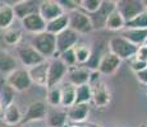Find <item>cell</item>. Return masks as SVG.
<instances>
[{"label":"cell","instance_id":"1","mask_svg":"<svg viewBox=\"0 0 147 127\" xmlns=\"http://www.w3.org/2000/svg\"><path fill=\"white\" fill-rule=\"evenodd\" d=\"M31 45L46 60L49 57H59V53L56 52V37L51 33L46 32V31L42 33H38V35H35Z\"/></svg>","mask_w":147,"mask_h":127},{"label":"cell","instance_id":"2","mask_svg":"<svg viewBox=\"0 0 147 127\" xmlns=\"http://www.w3.org/2000/svg\"><path fill=\"white\" fill-rule=\"evenodd\" d=\"M107 49H109V52L114 53L117 57H119L123 61V60H132L136 56L138 47L134 46L133 43H131L129 41H127L121 36H115V37H111L109 39Z\"/></svg>","mask_w":147,"mask_h":127},{"label":"cell","instance_id":"3","mask_svg":"<svg viewBox=\"0 0 147 127\" xmlns=\"http://www.w3.org/2000/svg\"><path fill=\"white\" fill-rule=\"evenodd\" d=\"M69 19V29L74 31L77 35H87L94 31L90 15L82 10H74V12L67 13Z\"/></svg>","mask_w":147,"mask_h":127},{"label":"cell","instance_id":"4","mask_svg":"<svg viewBox=\"0 0 147 127\" xmlns=\"http://www.w3.org/2000/svg\"><path fill=\"white\" fill-rule=\"evenodd\" d=\"M5 84L18 93L30 89V86L32 85L27 69H18V67L5 76Z\"/></svg>","mask_w":147,"mask_h":127},{"label":"cell","instance_id":"5","mask_svg":"<svg viewBox=\"0 0 147 127\" xmlns=\"http://www.w3.org/2000/svg\"><path fill=\"white\" fill-rule=\"evenodd\" d=\"M17 56H18L19 61L22 63L23 66H26L27 69L44 63L46 59H44L40 53L37 52L31 43H23L17 46Z\"/></svg>","mask_w":147,"mask_h":127},{"label":"cell","instance_id":"6","mask_svg":"<svg viewBox=\"0 0 147 127\" xmlns=\"http://www.w3.org/2000/svg\"><path fill=\"white\" fill-rule=\"evenodd\" d=\"M117 10L123 17L124 22H129L138 14L145 12V5L141 0H120L117 1Z\"/></svg>","mask_w":147,"mask_h":127},{"label":"cell","instance_id":"7","mask_svg":"<svg viewBox=\"0 0 147 127\" xmlns=\"http://www.w3.org/2000/svg\"><path fill=\"white\" fill-rule=\"evenodd\" d=\"M115 9H117V1H113V0H102L101 7L98 8L97 12L90 15L94 31L101 29V28L105 27V22H106L107 17L114 12Z\"/></svg>","mask_w":147,"mask_h":127},{"label":"cell","instance_id":"8","mask_svg":"<svg viewBox=\"0 0 147 127\" xmlns=\"http://www.w3.org/2000/svg\"><path fill=\"white\" fill-rule=\"evenodd\" d=\"M92 92V102L98 108H105L111 102V93L107 86V84L104 80H98L91 85Z\"/></svg>","mask_w":147,"mask_h":127},{"label":"cell","instance_id":"9","mask_svg":"<svg viewBox=\"0 0 147 127\" xmlns=\"http://www.w3.org/2000/svg\"><path fill=\"white\" fill-rule=\"evenodd\" d=\"M68 67L59 59H54L49 63V72H47V89L60 85L63 79L67 76Z\"/></svg>","mask_w":147,"mask_h":127},{"label":"cell","instance_id":"10","mask_svg":"<svg viewBox=\"0 0 147 127\" xmlns=\"http://www.w3.org/2000/svg\"><path fill=\"white\" fill-rule=\"evenodd\" d=\"M37 13L41 15V18L45 22H51L54 19H56L58 17L63 15L64 10L61 9V7L59 5L58 0H46V1H41L38 4V10Z\"/></svg>","mask_w":147,"mask_h":127},{"label":"cell","instance_id":"11","mask_svg":"<svg viewBox=\"0 0 147 127\" xmlns=\"http://www.w3.org/2000/svg\"><path fill=\"white\" fill-rule=\"evenodd\" d=\"M121 60L119 57L114 55V53L106 51L102 55L100 63L97 66V71L100 72V75H105V76H111L118 71V69L120 67Z\"/></svg>","mask_w":147,"mask_h":127},{"label":"cell","instance_id":"12","mask_svg":"<svg viewBox=\"0 0 147 127\" xmlns=\"http://www.w3.org/2000/svg\"><path fill=\"white\" fill-rule=\"evenodd\" d=\"M47 104L45 102L36 100L28 106L26 113L23 114L22 122L23 123H30V122H36V121H42L46 118L47 114Z\"/></svg>","mask_w":147,"mask_h":127},{"label":"cell","instance_id":"13","mask_svg":"<svg viewBox=\"0 0 147 127\" xmlns=\"http://www.w3.org/2000/svg\"><path fill=\"white\" fill-rule=\"evenodd\" d=\"M49 63L50 61L45 60L44 63L35 65V66L27 69L28 76L31 79V83L36 84L42 88H47V72H49Z\"/></svg>","mask_w":147,"mask_h":127},{"label":"cell","instance_id":"14","mask_svg":"<svg viewBox=\"0 0 147 127\" xmlns=\"http://www.w3.org/2000/svg\"><path fill=\"white\" fill-rule=\"evenodd\" d=\"M56 37V52L61 53L67 50H70L80 42V35L72 29H65L64 32L59 33L55 36Z\"/></svg>","mask_w":147,"mask_h":127},{"label":"cell","instance_id":"15","mask_svg":"<svg viewBox=\"0 0 147 127\" xmlns=\"http://www.w3.org/2000/svg\"><path fill=\"white\" fill-rule=\"evenodd\" d=\"M21 22H22L23 29L27 31L28 33H32L33 36L46 31V22L41 18V15L38 13L31 14V15L26 17L24 19H22Z\"/></svg>","mask_w":147,"mask_h":127},{"label":"cell","instance_id":"16","mask_svg":"<svg viewBox=\"0 0 147 127\" xmlns=\"http://www.w3.org/2000/svg\"><path fill=\"white\" fill-rule=\"evenodd\" d=\"M68 83L73 86H81L84 84H88L90 81V70L87 67L74 66L72 69H68Z\"/></svg>","mask_w":147,"mask_h":127},{"label":"cell","instance_id":"17","mask_svg":"<svg viewBox=\"0 0 147 127\" xmlns=\"http://www.w3.org/2000/svg\"><path fill=\"white\" fill-rule=\"evenodd\" d=\"M38 4L40 3L32 1V0H21V1H17L13 5L14 17L18 18L19 21H22V19H24L26 17L31 15V14L37 13Z\"/></svg>","mask_w":147,"mask_h":127},{"label":"cell","instance_id":"18","mask_svg":"<svg viewBox=\"0 0 147 127\" xmlns=\"http://www.w3.org/2000/svg\"><path fill=\"white\" fill-rule=\"evenodd\" d=\"M45 121L47 127H67V111L63 108H53L51 111H47Z\"/></svg>","mask_w":147,"mask_h":127},{"label":"cell","instance_id":"19","mask_svg":"<svg viewBox=\"0 0 147 127\" xmlns=\"http://www.w3.org/2000/svg\"><path fill=\"white\" fill-rule=\"evenodd\" d=\"M22 118H23V114H22L18 104L12 103V104H9L8 107H5L1 120L7 126L16 127L17 125H19V123L22 122Z\"/></svg>","mask_w":147,"mask_h":127},{"label":"cell","instance_id":"20","mask_svg":"<svg viewBox=\"0 0 147 127\" xmlns=\"http://www.w3.org/2000/svg\"><path fill=\"white\" fill-rule=\"evenodd\" d=\"M67 111V117L72 122H84L88 118L90 114V104H74L70 108L65 109Z\"/></svg>","mask_w":147,"mask_h":127},{"label":"cell","instance_id":"21","mask_svg":"<svg viewBox=\"0 0 147 127\" xmlns=\"http://www.w3.org/2000/svg\"><path fill=\"white\" fill-rule=\"evenodd\" d=\"M61 90V104L60 108L63 109H68L72 106H74L76 103V86H73L72 84L64 83L63 85L60 86Z\"/></svg>","mask_w":147,"mask_h":127},{"label":"cell","instance_id":"22","mask_svg":"<svg viewBox=\"0 0 147 127\" xmlns=\"http://www.w3.org/2000/svg\"><path fill=\"white\" fill-rule=\"evenodd\" d=\"M69 28V19H68V14H63V15L58 17L56 19H54L51 22L46 23V32L51 33V35L56 36L59 33L64 32L65 29Z\"/></svg>","mask_w":147,"mask_h":127},{"label":"cell","instance_id":"23","mask_svg":"<svg viewBox=\"0 0 147 127\" xmlns=\"http://www.w3.org/2000/svg\"><path fill=\"white\" fill-rule=\"evenodd\" d=\"M121 37H124L127 41L133 43L134 46H142L147 39V29H124Z\"/></svg>","mask_w":147,"mask_h":127},{"label":"cell","instance_id":"24","mask_svg":"<svg viewBox=\"0 0 147 127\" xmlns=\"http://www.w3.org/2000/svg\"><path fill=\"white\" fill-rule=\"evenodd\" d=\"M17 69L16 57L5 50H0V72L1 74H9Z\"/></svg>","mask_w":147,"mask_h":127},{"label":"cell","instance_id":"25","mask_svg":"<svg viewBox=\"0 0 147 127\" xmlns=\"http://www.w3.org/2000/svg\"><path fill=\"white\" fill-rule=\"evenodd\" d=\"M14 19H16V17H14L13 7L8 5L7 3L0 5V29L5 31L8 28H10Z\"/></svg>","mask_w":147,"mask_h":127},{"label":"cell","instance_id":"26","mask_svg":"<svg viewBox=\"0 0 147 127\" xmlns=\"http://www.w3.org/2000/svg\"><path fill=\"white\" fill-rule=\"evenodd\" d=\"M125 27V22H124L123 17L120 15V13L117 9L114 10L109 17H107L106 22H105V27L107 31H111V32H117V31H121Z\"/></svg>","mask_w":147,"mask_h":127},{"label":"cell","instance_id":"27","mask_svg":"<svg viewBox=\"0 0 147 127\" xmlns=\"http://www.w3.org/2000/svg\"><path fill=\"white\" fill-rule=\"evenodd\" d=\"M73 51H74L77 64L86 65L87 61H88L90 57H91L92 47L88 46V45H86V43H77L74 47H73Z\"/></svg>","mask_w":147,"mask_h":127},{"label":"cell","instance_id":"28","mask_svg":"<svg viewBox=\"0 0 147 127\" xmlns=\"http://www.w3.org/2000/svg\"><path fill=\"white\" fill-rule=\"evenodd\" d=\"M92 99V92L90 84L76 88V103L74 104H90Z\"/></svg>","mask_w":147,"mask_h":127},{"label":"cell","instance_id":"29","mask_svg":"<svg viewBox=\"0 0 147 127\" xmlns=\"http://www.w3.org/2000/svg\"><path fill=\"white\" fill-rule=\"evenodd\" d=\"M46 104L50 107H53V108H60V104H61L60 85H56V86H53V88L47 89Z\"/></svg>","mask_w":147,"mask_h":127},{"label":"cell","instance_id":"30","mask_svg":"<svg viewBox=\"0 0 147 127\" xmlns=\"http://www.w3.org/2000/svg\"><path fill=\"white\" fill-rule=\"evenodd\" d=\"M3 39L7 45L9 46H18L19 42L22 39V32L17 28H8V29L4 31L3 33Z\"/></svg>","mask_w":147,"mask_h":127},{"label":"cell","instance_id":"31","mask_svg":"<svg viewBox=\"0 0 147 127\" xmlns=\"http://www.w3.org/2000/svg\"><path fill=\"white\" fill-rule=\"evenodd\" d=\"M127 29H147V12H142L138 14L137 17H134L132 21L127 22L125 27Z\"/></svg>","mask_w":147,"mask_h":127},{"label":"cell","instance_id":"32","mask_svg":"<svg viewBox=\"0 0 147 127\" xmlns=\"http://www.w3.org/2000/svg\"><path fill=\"white\" fill-rule=\"evenodd\" d=\"M101 3H102V0H81L80 8L82 9V12L91 15L98 10V8L101 7Z\"/></svg>","mask_w":147,"mask_h":127},{"label":"cell","instance_id":"33","mask_svg":"<svg viewBox=\"0 0 147 127\" xmlns=\"http://www.w3.org/2000/svg\"><path fill=\"white\" fill-rule=\"evenodd\" d=\"M59 60L61 61L68 69H72V67L77 66V60H76V55H74V51L73 49L70 50H67L64 51V52L59 53Z\"/></svg>","mask_w":147,"mask_h":127},{"label":"cell","instance_id":"34","mask_svg":"<svg viewBox=\"0 0 147 127\" xmlns=\"http://www.w3.org/2000/svg\"><path fill=\"white\" fill-rule=\"evenodd\" d=\"M14 94H16V92L12 88H9L7 84L3 85L1 92H0V102L3 103V106L8 107L9 104L14 103Z\"/></svg>","mask_w":147,"mask_h":127},{"label":"cell","instance_id":"35","mask_svg":"<svg viewBox=\"0 0 147 127\" xmlns=\"http://www.w3.org/2000/svg\"><path fill=\"white\" fill-rule=\"evenodd\" d=\"M58 3L61 7V9L64 10V13H70L80 9V1H77V0H58Z\"/></svg>","mask_w":147,"mask_h":127},{"label":"cell","instance_id":"36","mask_svg":"<svg viewBox=\"0 0 147 127\" xmlns=\"http://www.w3.org/2000/svg\"><path fill=\"white\" fill-rule=\"evenodd\" d=\"M147 67V63H143V61L141 60H137V59H132V63H131V69L132 71L134 72H138V71H142L143 69H146Z\"/></svg>","mask_w":147,"mask_h":127},{"label":"cell","instance_id":"37","mask_svg":"<svg viewBox=\"0 0 147 127\" xmlns=\"http://www.w3.org/2000/svg\"><path fill=\"white\" fill-rule=\"evenodd\" d=\"M134 59L143 61V63H147V45H142V46L138 47Z\"/></svg>","mask_w":147,"mask_h":127},{"label":"cell","instance_id":"38","mask_svg":"<svg viewBox=\"0 0 147 127\" xmlns=\"http://www.w3.org/2000/svg\"><path fill=\"white\" fill-rule=\"evenodd\" d=\"M136 79H137L141 84H145V85H147V67H146V69H143L142 71L136 72Z\"/></svg>","mask_w":147,"mask_h":127},{"label":"cell","instance_id":"39","mask_svg":"<svg viewBox=\"0 0 147 127\" xmlns=\"http://www.w3.org/2000/svg\"><path fill=\"white\" fill-rule=\"evenodd\" d=\"M4 109H5V107L3 106V103L0 102V120L3 118V113H4Z\"/></svg>","mask_w":147,"mask_h":127},{"label":"cell","instance_id":"40","mask_svg":"<svg viewBox=\"0 0 147 127\" xmlns=\"http://www.w3.org/2000/svg\"><path fill=\"white\" fill-rule=\"evenodd\" d=\"M0 127H7V125L3 122V120H0Z\"/></svg>","mask_w":147,"mask_h":127},{"label":"cell","instance_id":"41","mask_svg":"<svg viewBox=\"0 0 147 127\" xmlns=\"http://www.w3.org/2000/svg\"><path fill=\"white\" fill-rule=\"evenodd\" d=\"M138 127H147V123H141Z\"/></svg>","mask_w":147,"mask_h":127},{"label":"cell","instance_id":"42","mask_svg":"<svg viewBox=\"0 0 147 127\" xmlns=\"http://www.w3.org/2000/svg\"><path fill=\"white\" fill-rule=\"evenodd\" d=\"M143 5H145V10L147 12V1H143Z\"/></svg>","mask_w":147,"mask_h":127},{"label":"cell","instance_id":"43","mask_svg":"<svg viewBox=\"0 0 147 127\" xmlns=\"http://www.w3.org/2000/svg\"><path fill=\"white\" fill-rule=\"evenodd\" d=\"M69 127H84V126H76V125H73V126H69Z\"/></svg>","mask_w":147,"mask_h":127},{"label":"cell","instance_id":"44","mask_svg":"<svg viewBox=\"0 0 147 127\" xmlns=\"http://www.w3.org/2000/svg\"><path fill=\"white\" fill-rule=\"evenodd\" d=\"M143 45H147V39H146V42H145V43H143Z\"/></svg>","mask_w":147,"mask_h":127},{"label":"cell","instance_id":"45","mask_svg":"<svg viewBox=\"0 0 147 127\" xmlns=\"http://www.w3.org/2000/svg\"><path fill=\"white\" fill-rule=\"evenodd\" d=\"M7 127H13V126H7Z\"/></svg>","mask_w":147,"mask_h":127},{"label":"cell","instance_id":"46","mask_svg":"<svg viewBox=\"0 0 147 127\" xmlns=\"http://www.w3.org/2000/svg\"><path fill=\"white\" fill-rule=\"evenodd\" d=\"M22 127H27V126H24V125H23V126H22Z\"/></svg>","mask_w":147,"mask_h":127}]
</instances>
